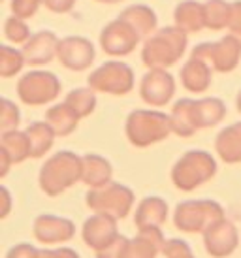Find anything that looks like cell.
Segmentation results:
<instances>
[{
	"label": "cell",
	"mask_w": 241,
	"mask_h": 258,
	"mask_svg": "<svg viewBox=\"0 0 241 258\" xmlns=\"http://www.w3.org/2000/svg\"><path fill=\"white\" fill-rule=\"evenodd\" d=\"M189 45V32L173 27H160L143 40L142 60L147 68H170L177 64Z\"/></svg>",
	"instance_id": "obj_1"
},
{
	"label": "cell",
	"mask_w": 241,
	"mask_h": 258,
	"mask_svg": "<svg viewBox=\"0 0 241 258\" xmlns=\"http://www.w3.org/2000/svg\"><path fill=\"white\" fill-rule=\"evenodd\" d=\"M81 173H83V157L72 151H58L43 162L38 175L40 188L47 196H58L78 181H81Z\"/></svg>",
	"instance_id": "obj_2"
},
{
	"label": "cell",
	"mask_w": 241,
	"mask_h": 258,
	"mask_svg": "<svg viewBox=\"0 0 241 258\" xmlns=\"http://www.w3.org/2000/svg\"><path fill=\"white\" fill-rule=\"evenodd\" d=\"M125 134L134 147H149L173 134L170 115L158 109H134L125 122Z\"/></svg>",
	"instance_id": "obj_3"
},
{
	"label": "cell",
	"mask_w": 241,
	"mask_h": 258,
	"mask_svg": "<svg viewBox=\"0 0 241 258\" xmlns=\"http://www.w3.org/2000/svg\"><path fill=\"white\" fill-rule=\"evenodd\" d=\"M217 175V160L204 149H191L171 168V183L183 192L196 190Z\"/></svg>",
	"instance_id": "obj_4"
},
{
	"label": "cell",
	"mask_w": 241,
	"mask_h": 258,
	"mask_svg": "<svg viewBox=\"0 0 241 258\" xmlns=\"http://www.w3.org/2000/svg\"><path fill=\"white\" fill-rule=\"evenodd\" d=\"M224 219V208L219 202L200 198V200H185L177 204L173 211L175 228L187 234H204L209 226Z\"/></svg>",
	"instance_id": "obj_5"
},
{
	"label": "cell",
	"mask_w": 241,
	"mask_h": 258,
	"mask_svg": "<svg viewBox=\"0 0 241 258\" xmlns=\"http://www.w3.org/2000/svg\"><path fill=\"white\" fill-rule=\"evenodd\" d=\"M134 192L123 183H107L100 188H91L85 196L87 208L94 213H107L115 219H125L134 208Z\"/></svg>",
	"instance_id": "obj_6"
},
{
	"label": "cell",
	"mask_w": 241,
	"mask_h": 258,
	"mask_svg": "<svg viewBox=\"0 0 241 258\" xmlns=\"http://www.w3.org/2000/svg\"><path fill=\"white\" fill-rule=\"evenodd\" d=\"M61 89V79L49 70H30L17 81V96L27 106H45L55 102Z\"/></svg>",
	"instance_id": "obj_7"
},
{
	"label": "cell",
	"mask_w": 241,
	"mask_h": 258,
	"mask_svg": "<svg viewBox=\"0 0 241 258\" xmlns=\"http://www.w3.org/2000/svg\"><path fill=\"white\" fill-rule=\"evenodd\" d=\"M87 83L96 93L123 96V94H128L134 89L136 79L132 68L127 62H123V60H107V62L100 64L98 68H94L89 74Z\"/></svg>",
	"instance_id": "obj_8"
},
{
	"label": "cell",
	"mask_w": 241,
	"mask_h": 258,
	"mask_svg": "<svg viewBox=\"0 0 241 258\" xmlns=\"http://www.w3.org/2000/svg\"><path fill=\"white\" fill-rule=\"evenodd\" d=\"M191 57L207 60L215 72L230 74L239 66L241 40L234 34H226L217 42H202L192 47Z\"/></svg>",
	"instance_id": "obj_9"
},
{
	"label": "cell",
	"mask_w": 241,
	"mask_h": 258,
	"mask_svg": "<svg viewBox=\"0 0 241 258\" xmlns=\"http://www.w3.org/2000/svg\"><path fill=\"white\" fill-rule=\"evenodd\" d=\"M142 40L143 38L130 23L117 17L102 29L98 42L102 51L109 57H127L132 51H136Z\"/></svg>",
	"instance_id": "obj_10"
},
{
	"label": "cell",
	"mask_w": 241,
	"mask_h": 258,
	"mask_svg": "<svg viewBox=\"0 0 241 258\" xmlns=\"http://www.w3.org/2000/svg\"><path fill=\"white\" fill-rule=\"evenodd\" d=\"M175 94V78L168 68H149L140 81V96L151 108H162L170 104Z\"/></svg>",
	"instance_id": "obj_11"
},
{
	"label": "cell",
	"mask_w": 241,
	"mask_h": 258,
	"mask_svg": "<svg viewBox=\"0 0 241 258\" xmlns=\"http://www.w3.org/2000/svg\"><path fill=\"white\" fill-rule=\"evenodd\" d=\"M96 58L94 43L85 36H66L61 38L57 49V60L72 72H83Z\"/></svg>",
	"instance_id": "obj_12"
},
{
	"label": "cell",
	"mask_w": 241,
	"mask_h": 258,
	"mask_svg": "<svg viewBox=\"0 0 241 258\" xmlns=\"http://www.w3.org/2000/svg\"><path fill=\"white\" fill-rule=\"evenodd\" d=\"M204 245L211 258H228L234 254L239 245V232L224 217L204 232Z\"/></svg>",
	"instance_id": "obj_13"
},
{
	"label": "cell",
	"mask_w": 241,
	"mask_h": 258,
	"mask_svg": "<svg viewBox=\"0 0 241 258\" xmlns=\"http://www.w3.org/2000/svg\"><path fill=\"white\" fill-rule=\"evenodd\" d=\"M117 221L113 215L107 213H94L83 222L81 228V237L87 243V247H91L94 252L106 249L107 245H111L120 236L117 232Z\"/></svg>",
	"instance_id": "obj_14"
},
{
	"label": "cell",
	"mask_w": 241,
	"mask_h": 258,
	"mask_svg": "<svg viewBox=\"0 0 241 258\" xmlns=\"http://www.w3.org/2000/svg\"><path fill=\"white\" fill-rule=\"evenodd\" d=\"M32 234L43 245H57L66 243L76 236V224L66 219V217H57L53 213H43L34 219L32 224Z\"/></svg>",
	"instance_id": "obj_15"
},
{
	"label": "cell",
	"mask_w": 241,
	"mask_h": 258,
	"mask_svg": "<svg viewBox=\"0 0 241 258\" xmlns=\"http://www.w3.org/2000/svg\"><path fill=\"white\" fill-rule=\"evenodd\" d=\"M61 38L53 30H40L23 43V55L29 66H45L57 58Z\"/></svg>",
	"instance_id": "obj_16"
},
{
	"label": "cell",
	"mask_w": 241,
	"mask_h": 258,
	"mask_svg": "<svg viewBox=\"0 0 241 258\" xmlns=\"http://www.w3.org/2000/svg\"><path fill=\"white\" fill-rule=\"evenodd\" d=\"M164 241L166 239L160 228L138 230L136 237H127L119 258H156L162 254Z\"/></svg>",
	"instance_id": "obj_17"
},
{
	"label": "cell",
	"mask_w": 241,
	"mask_h": 258,
	"mask_svg": "<svg viewBox=\"0 0 241 258\" xmlns=\"http://www.w3.org/2000/svg\"><path fill=\"white\" fill-rule=\"evenodd\" d=\"M179 78H181V85L189 93H206L213 81V66L204 58L189 57V60L181 66Z\"/></svg>",
	"instance_id": "obj_18"
},
{
	"label": "cell",
	"mask_w": 241,
	"mask_h": 258,
	"mask_svg": "<svg viewBox=\"0 0 241 258\" xmlns=\"http://www.w3.org/2000/svg\"><path fill=\"white\" fill-rule=\"evenodd\" d=\"M168 219V202L160 196H145L134 213V224L138 230L162 228Z\"/></svg>",
	"instance_id": "obj_19"
},
{
	"label": "cell",
	"mask_w": 241,
	"mask_h": 258,
	"mask_svg": "<svg viewBox=\"0 0 241 258\" xmlns=\"http://www.w3.org/2000/svg\"><path fill=\"white\" fill-rule=\"evenodd\" d=\"M226 104L217 96H206L200 100H192V117L196 128H213L226 117Z\"/></svg>",
	"instance_id": "obj_20"
},
{
	"label": "cell",
	"mask_w": 241,
	"mask_h": 258,
	"mask_svg": "<svg viewBox=\"0 0 241 258\" xmlns=\"http://www.w3.org/2000/svg\"><path fill=\"white\" fill-rule=\"evenodd\" d=\"M113 177V166L102 155L89 153L83 155V173H81V183H85L89 188H100L111 183Z\"/></svg>",
	"instance_id": "obj_21"
},
{
	"label": "cell",
	"mask_w": 241,
	"mask_h": 258,
	"mask_svg": "<svg viewBox=\"0 0 241 258\" xmlns=\"http://www.w3.org/2000/svg\"><path fill=\"white\" fill-rule=\"evenodd\" d=\"M215 151L222 162L241 164V122L220 130L215 138Z\"/></svg>",
	"instance_id": "obj_22"
},
{
	"label": "cell",
	"mask_w": 241,
	"mask_h": 258,
	"mask_svg": "<svg viewBox=\"0 0 241 258\" xmlns=\"http://www.w3.org/2000/svg\"><path fill=\"white\" fill-rule=\"evenodd\" d=\"M119 17L130 23L143 40L158 30V15L147 4H130L120 12Z\"/></svg>",
	"instance_id": "obj_23"
},
{
	"label": "cell",
	"mask_w": 241,
	"mask_h": 258,
	"mask_svg": "<svg viewBox=\"0 0 241 258\" xmlns=\"http://www.w3.org/2000/svg\"><path fill=\"white\" fill-rule=\"evenodd\" d=\"M173 21L179 29L189 34H196L206 29V15H204V2L198 0H183L173 10Z\"/></svg>",
	"instance_id": "obj_24"
},
{
	"label": "cell",
	"mask_w": 241,
	"mask_h": 258,
	"mask_svg": "<svg viewBox=\"0 0 241 258\" xmlns=\"http://www.w3.org/2000/svg\"><path fill=\"white\" fill-rule=\"evenodd\" d=\"M45 121L49 122L57 136L64 138L70 136L72 132L78 128L81 117L72 109V106H68L66 102H61V104H53L45 111Z\"/></svg>",
	"instance_id": "obj_25"
},
{
	"label": "cell",
	"mask_w": 241,
	"mask_h": 258,
	"mask_svg": "<svg viewBox=\"0 0 241 258\" xmlns=\"http://www.w3.org/2000/svg\"><path fill=\"white\" fill-rule=\"evenodd\" d=\"M0 149L10 155L14 164H21L30 157V140L27 130H6L0 136Z\"/></svg>",
	"instance_id": "obj_26"
},
{
	"label": "cell",
	"mask_w": 241,
	"mask_h": 258,
	"mask_svg": "<svg viewBox=\"0 0 241 258\" xmlns=\"http://www.w3.org/2000/svg\"><path fill=\"white\" fill-rule=\"evenodd\" d=\"M27 134L30 140V157L32 158H42L45 153H49L53 144H55V130L51 128L47 121H36L30 122L27 126Z\"/></svg>",
	"instance_id": "obj_27"
},
{
	"label": "cell",
	"mask_w": 241,
	"mask_h": 258,
	"mask_svg": "<svg viewBox=\"0 0 241 258\" xmlns=\"http://www.w3.org/2000/svg\"><path fill=\"white\" fill-rule=\"evenodd\" d=\"M170 121L171 132L177 134L179 138H191L198 132L194 124V117H192V98H181L173 104Z\"/></svg>",
	"instance_id": "obj_28"
},
{
	"label": "cell",
	"mask_w": 241,
	"mask_h": 258,
	"mask_svg": "<svg viewBox=\"0 0 241 258\" xmlns=\"http://www.w3.org/2000/svg\"><path fill=\"white\" fill-rule=\"evenodd\" d=\"M204 15H206V29H226L230 25V17H232V2H226V0H206L204 2Z\"/></svg>",
	"instance_id": "obj_29"
},
{
	"label": "cell",
	"mask_w": 241,
	"mask_h": 258,
	"mask_svg": "<svg viewBox=\"0 0 241 258\" xmlns=\"http://www.w3.org/2000/svg\"><path fill=\"white\" fill-rule=\"evenodd\" d=\"M64 102L72 106V109L76 111V113L81 117V119H85L89 115L96 109V91L91 89V87H79V89H72L70 93L66 94V98Z\"/></svg>",
	"instance_id": "obj_30"
},
{
	"label": "cell",
	"mask_w": 241,
	"mask_h": 258,
	"mask_svg": "<svg viewBox=\"0 0 241 258\" xmlns=\"http://www.w3.org/2000/svg\"><path fill=\"white\" fill-rule=\"evenodd\" d=\"M27 64L23 49L12 47V45H0V76L2 78H14L15 74L23 70V66Z\"/></svg>",
	"instance_id": "obj_31"
},
{
	"label": "cell",
	"mask_w": 241,
	"mask_h": 258,
	"mask_svg": "<svg viewBox=\"0 0 241 258\" xmlns=\"http://www.w3.org/2000/svg\"><path fill=\"white\" fill-rule=\"evenodd\" d=\"M4 36H6L8 42H12L14 45H23L32 36V32H30L29 25H27V19H21L17 15H10L4 21Z\"/></svg>",
	"instance_id": "obj_32"
},
{
	"label": "cell",
	"mask_w": 241,
	"mask_h": 258,
	"mask_svg": "<svg viewBox=\"0 0 241 258\" xmlns=\"http://www.w3.org/2000/svg\"><path fill=\"white\" fill-rule=\"evenodd\" d=\"M21 122V111L10 98H2V111H0V128L2 132L14 130Z\"/></svg>",
	"instance_id": "obj_33"
},
{
	"label": "cell",
	"mask_w": 241,
	"mask_h": 258,
	"mask_svg": "<svg viewBox=\"0 0 241 258\" xmlns=\"http://www.w3.org/2000/svg\"><path fill=\"white\" fill-rule=\"evenodd\" d=\"M162 256L164 258H196L191 251V245L183 241V239H177V237H171V239H166L162 247Z\"/></svg>",
	"instance_id": "obj_34"
},
{
	"label": "cell",
	"mask_w": 241,
	"mask_h": 258,
	"mask_svg": "<svg viewBox=\"0 0 241 258\" xmlns=\"http://www.w3.org/2000/svg\"><path fill=\"white\" fill-rule=\"evenodd\" d=\"M42 4L43 0H10V10H12V15H17L21 19H30L34 17Z\"/></svg>",
	"instance_id": "obj_35"
},
{
	"label": "cell",
	"mask_w": 241,
	"mask_h": 258,
	"mask_svg": "<svg viewBox=\"0 0 241 258\" xmlns=\"http://www.w3.org/2000/svg\"><path fill=\"white\" fill-rule=\"evenodd\" d=\"M38 247L30 243H19L12 247L10 251L6 252V258H38Z\"/></svg>",
	"instance_id": "obj_36"
},
{
	"label": "cell",
	"mask_w": 241,
	"mask_h": 258,
	"mask_svg": "<svg viewBox=\"0 0 241 258\" xmlns=\"http://www.w3.org/2000/svg\"><path fill=\"white\" fill-rule=\"evenodd\" d=\"M228 29H230V34L241 40V0L232 2V17H230Z\"/></svg>",
	"instance_id": "obj_37"
},
{
	"label": "cell",
	"mask_w": 241,
	"mask_h": 258,
	"mask_svg": "<svg viewBox=\"0 0 241 258\" xmlns=\"http://www.w3.org/2000/svg\"><path fill=\"white\" fill-rule=\"evenodd\" d=\"M38 258H79V254L70 247H61V249H40Z\"/></svg>",
	"instance_id": "obj_38"
},
{
	"label": "cell",
	"mask_w": 241,
	"mask_h": 258,
	"mask_svg": "<svg viewBox=\"0 0 241 258\" xmlns=\"http://www.w3.org/2000/svg\"><path fill=\"white\" fill-rule=\"evenodd\" d=\"M78 0H43V6L53 14H68L74 10Z\"/></svg>",
	"instance_id": "obj_39"
},
{
	"label": "cell",
	"mask_w": 241,
	"mask_h": 258,
	"mask_svg": "<svg viewBox=\"0 0 241 258\" xmlns=\"http://www.w3.org/2000/svg\"><path fill=\"white\" fill-rule=\"evenodd\" d=\"M127 241V237L125 236H119L115 239L111 245H107L106 249H102V251L96 252V258H119L120 251H123V245Z\"/></svg>",
	"instance_id": "obj_40"
},
{
	"label": "cell",
	"mask_w": 241,
	"mask_h": 258,
	"mask_svg": "<svg viewBox=\"0 0 241 258\" xmlns=\"http://www.w3.org/2000/svg\"><path fill=\"white\" fill-rule=\"evenodd\" d=\"M14 164L12 162V158H10V155H8L4 149H0V175L2 177H6L8 172H10V166Z\"/></svg>",
	"instance_id": "obj_41"
},
{
	"label": "cell",
	"mask_w": 241,
	"mask_h": 258,
	"mask_svg": "<svg viewBox=\"0 0 241 258\" xmlns=\"http://www.w3.org/2000/svg\"><path fill=\"white\" fill-rule=\"evenodd\" d=\"M2 198H4V209H2V217L10 215V206H12V196L6 186H2Z\"/></svg>",
	"instance_id": "obj_42"
},
{
	"label": "cell",
	"mask_w": 241,
	"mask_h": 258,
	"mask_svg": "<svg viewBox=\"0 0 241 258\" xmlns=\"http://www.w3.org/2000/svg\"><path fill=\"white\" fill-rule=\"evenodd\" d=\"M235 108H237V111L241 113V91L237 93V96H235Z\"/></svg>",
	"instance_id": "obj_43"
},
{
	"label": "cell",
	"mask_w": 241,
	"mask_h": 258,
	"mask_svg": "<svg viewBox=\"0 0 241 258\" xmlns=\"http://www.w3.org/2000/svg\"><path fill=\"white\" fill-rule=\"evenodd\" d=\"M96 2H102V4H119L123 0H96Z\"/></svg>",
	"instance_id": "obj_44"
}]
</instances>
